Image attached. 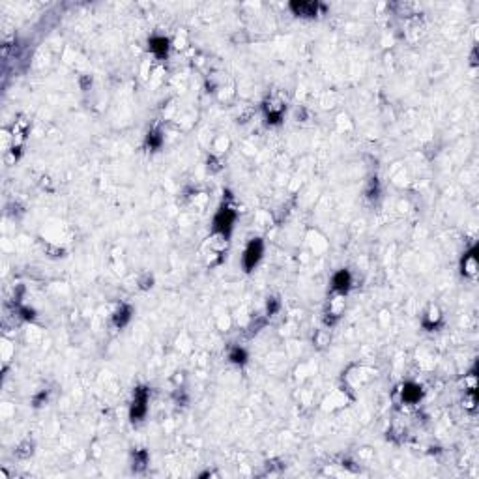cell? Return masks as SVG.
<instances>
[{"mask_svg": "<svg viewBox=\"0 0 479 479\" xmlns=\"http://www.w3.org/2000/svg\"><path fill=\"white\" fill-rule=\"evenodd\" d=\"M234 219H236L234 210H231L229 206H223L217 212L216 219H214V231L217 234H221V236H229L232 231V225H234Z\"/></svg>", "mask_w": 479, "mask_h": 479, "instance_id": "6da1fadb", "label": "cell"}, {"mask_svg": "<svg viewBox=\"0 0 479 479\" xmlns=\"http://www.w3.org/2000/svg\"><path fill=\"white\" fill-rule=\"evenodd\" d=\"M146 404H148V389L146 387H137L135 395H133V404H131V419L139 421L146 414Z\"/></svg>", "mask_w": 479, "mask_h": 479, "instance_id": "7a4b0ae2", "label": "cell"}, {"mask_svg": "<svg viewBox=\"0 0 479 479\" xmlns=\"http://www.w3.org/2000/svg\"><path fill=\"white\" fill-rule=\"evenodd\" d=\"M262 253H264L262 241H260V240H253L247 245V249H245V253H243V268L247 271L253 270L256 264H258V260H260Z\"/></svg>", "mask_w": 479, "mask_h": 479, "instance_id": "3957f363", "label": "cell"}, {"mask_svg": "<svg viewBox=\"0 0 479 479\" xmlns=\"http://www.w3.org/2000/svg\"><path fill=\"white\" fill-rule=\"evenodd\" d=\"M318 2H290V9L296 15L302 17H315L318 13Z\"/></svg>", "mask_w": 479, "mask_h": 479, "instance_id": "277c9868", "label": "cell"}, {"mask_svg": "<svg viewBox=\"0 0 479 479\" xmlns=\"http://www.w3.org/2000/svg\"><path fill=\"white\" fill-rule=\"evenodd\" d=\"M350 283H352L350 281V273L347 270H341L333 275V288L339 290V292H347L350 288Z\"/></svg>", "mask_w": 479, "mask_h": 479, "instance_id": "5b68a950", "label": "cell"}, {"mask_svg": "<svg viewBox=\"0 0 479 479\" xmlns=\"http://www.w3.org/2000/svg\"><path fill=\"white\" fill-rule=\"evenodd\" d=\"M476 270H478V255H476V249H472L468 255H464L463 273L464 275H474Z\"/></svg>", "mask_w": 479, "mask_h": 479, "instance_id": "8992f818", "label": "cell"}, {"mask_svg": "<svg viewBox=\"0 0 479 479\" xmlns=\"http://www.w3.org/2000/svg\"><path fill=\"white\" fill-rule=\"evenodd\" d=\"M150 49H152L159 58H163V56H167V51H169V39L161 38V36L152 38L150 39Z\"/></svg>", "mask_w": 479, "mask_h": 479, "instance_id": "52a82bcc", "label": "cell"}, {"mask_svg": "<svg viewBox=\"0 0 479 479\" xmlns=\"http://www.w3.org/2000/svg\"><path fill=\"white\" fill-rule=\"evenodd\" d=\"M402 399L406 402H417L421 399V387L416 384H404L402 387Z\"/></svg>", "mask_w": 479, "mask_h": 479, "instance_id": "ba28073f", "label": "cell"}, {"mask_svg": "<svg viewBox=\"0 0 479 479\" xmlns=\"http://www.w3.org/2000/svg\"><path fill=\"white\" fill-rule=\"evenodd\" d=\"M129 318H131V307H127V305H122L120 309L116 311L115 324L118 326V328H122V326H125L127 322H129Z\"/></svg>", "mask_w": 479, "mask_h": 479, "instance_id": "9c48e42d", "label": "cell"}, {"mask_svg": "<svg viewBox=\"0 0 479 479\" xmlns=\"http://www.w3.org/2000/svg\"><path fill=\"white\" fill-rule=\"evenodd\" d=\"M231 359L234 363H243V361L247 359V354H245V350H241V348H234L231 352Z\"/></svg>", "mask_w": 479, "mask_h": 479, "instance_id": "30bf717a", "label": "cell"}, {"mask_svg": "<svg viewBox=\"0 0 479 479\" xmlns=\"http://www.w3.org/2000/svg\"><path fill=\"white\" fill-rule=\"evenodd\" d=\"M159 144H161V133L152 131L150 135H148V146H150V148H159Z\"/></svg>", "mask_w": 479, "mask_h": 479, "instance_id": "8fae6325", "label": "cell"}, {"mask_svg": "<svg viewBox=\"0 0 479 479\" xmlns=\"http://www.w3.org/2000/svg\"><path fill=\"white\" fill-rule=\"evenodd\" d=\"M277 307H279L277 300H271V303H268V313H270V315H273V313L277 311Z\"/></svg>", "mask_w": 479, "mask_h": 479, "instance_id": "7c38bea8", "label": "cell"}, {"mask_svg": "<svg viewBox=\"0 0 479 479\" xmlns=\"http://www.w3.org/2000/svg\"><path fill=\"white\" fill-rule=\"evenodd\" d=\"M23 317L24 318H34V313H32V311H28V309H23Z\"/></svg>", "mask_w": 479, "mask_h": 479, "instance_id": "4fadbf2b", "label": "cell"}]
</instances>
